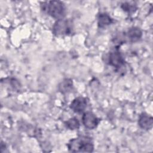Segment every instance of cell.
<instances>
[{"label":"cell","instance_id":"2","mask_svg":"<svg viewBox=\"0 0 153 153\" xmlns=\"http://www.w3.org/2000/svg\"><path fill=\"white\" fill-rule=\"evenodd\" d=\"M42 9L48 15L57 19H61L65 16L66 7L64 4L59 1H51L42 5Z\"/></svg>","mask_w":153,"mask_h":153},{"label":"cell","instance_id":"8","mask_svg":"<svg viewBox=\"0 0 153 153\" xmlns=\"http://www.w3.org/2000/svg\"><path fill=\"white\" fill-rule=\"evenodd\" d=\"M142 36V32L140 29L136 27H130L126 33L125 36L129 42H135L138 41Z\"/></svg>","mask_w":153,"mask_h":153},{"label":"cell","instance_id":"12","mask_svg":"<svg viewBox=\"0 0 153 153\" xmlns=\"http://www.w3.org/2000/svg\"><path fill=\"white\" fill-rule=\"evenodd\" d=\"M121 8L124 11L127 12L128 13H133L136 10V5L128 2H124L123 4H122Z\"/></svg>","mask_w":153,"mask_h":153},{"label":"cell","instance_id":"9","mask_svg":"<svg viewBox=\"0 0 153 153\" xmlns=\"http://www.w3.org/2000/svg\"><path fill=\"white\" fill-rule=\"evenodd\" d=\"M73 86L72 81L71 79H64L58 85V89L62 93H66L69 92Z\"/></svg>","mask_w":153,"mask_h":153},{"label":"cell","instance_id":"3","mask_svg":"<svg viewBox=\"0 0 153 153\" xmlns=\"http://www.w3.org/2000/svg\"><path fill=\"white\" fill-rule=\"evenodd\" d=\"M73 31L74 24L70 19H59L53 26V33L57 36L69 35L73 33Z\"/></svg>","mask_w":153,"mask_h":153},{"label":"cell","instance_id":"6","mask_svg":"<svg viewBox=\"0 0 153 153\" xmlns=\"http://www.w3.org/2000/svg\"><path fill=\"white\" fill-rule=\"evenodd\" d=\"M87 99L83 97H78L73 100L71 102L70 108L76 113H81L83 112L87 107Z\"/></svg>","mask_w":153,"mask_h":153},{"label":"cell","instance_id":"11","mask_svg":"<svg viewBox=\"0 0 153 153\" xmlns=\"http://www.w3.org/2000/svg\"><path fill=\"white\" fill-rule=\"evenodd\" d=\"M66 126L70 130H76L79 127V122L76 118H71L65 122Z\"/></svg>","mask_w":153,"mask_h":153},{"label":"cell","instance_id":"1","mask_svg":"<svg viewBox=\"0 0 153 153\" xmlns=\"http://www.w3.org/2000/svg\"><path fill=\"white\" fill-rule=\"evenodd\" d=\"M70 151L78 152H91L93 151L94 145L91 138L86 136H79L71 140L68 144Z\"/></svg>","mask_w":153,"mask_h":153},{"label":"cell","instance_id":"5","mask_svg":"<svg viewBox=\"0 0 153 153\" xmlns=\"http://www.w3.org/2000/svg\"><path fill=\"white\" fill-rule=\"evenodd\" d=\"M82 121L84 126L88 129H93L99 123L98 118L92 112H85L82 117Z\"/></svg>","mask_w":153,"mask_h":153},{"label":"cell","instance_id":"4","mask_svg":"<svg viewBox=\"0 0 153 153\" xmlns=\"http://www.w3.org/2000/svg\"><path fill=\"white\" fill-rule=\"evenodd\" d=\"M108 62L109 65L117 69L121 68L125 63L123 56L118 50H114L109 53Z\"/></svg>","mask_w":153,"mask_h":153},{"label":"cell","instance_id":"7","mask_svg":"<svg viewBox=\"0 0 153 153\" xmlns=\"http://www.w3.org/2000/svg\"><path fill=\"white\" fill-rule=\"evenodd\" d=\"M139 126L142 129L148 130L152 127L153 119L152 117L147 114L142 113L140 115L138 120Z\"/></svg>","mask_w":153,"mask_h":153},{"label":"cell","instance_id":"10","mask_svg":"<svg viewBox=\"0 0 153 153\" xmlns=\"http://www.w3.org/2000/svg\"><path fill=\"white\" fill-rule=\"evenodd\" d=\"M112 22L111 17L106 13H100L97 18L98 26L100 27H104L109 25Z\"/></svg>","mask_w":153,"mask_h":153}]
</instances>
